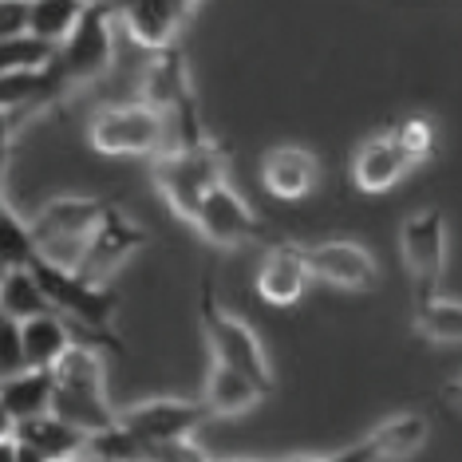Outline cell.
Listing matches in <instances>:
<instances>
[{"instance_id":"1","label":"cell","mask_w":462,"mask_h":462,"mask_svg":"<svg viewBox=\"0 0 462 462\" xmlns=\"http://www.w3.org/2000/svg\"><path fill=\"white\" fill-rule=\"evenodd\" d=\"M229 171V154L226 146H217L214 139L202 146H186V151H162L154 154V186L166 198V206L174 209L178 217L190 222L194 209L202 206V198L214 190V186L226 182Z\"/></svg>"},{"instance_id":"2","label":"cell","mask_w":462,"mask_h":462,"mask_svg":"<svg viewBox=\"0 0 462 462\" xmlns=\"http://www.w3.org/2000/svg\"><path fill=\"white\" fill-rule=\"evenodd\" d=\"M111 206L115 202H107V198H83V194H68V198H51V202H44L32 214V234H36L40 257L76 269L88 237L99 229V222L107 217Z\"/></svg>"},{"instance_id":"3","label":"cell","mask_w":462,"mask_h":462,"mask_svg":"<svg viewBox=\"0 0 462 462\" xmlns=\"http://www.w3.org/2000/svg\"><path fill=\"white\" fill-rule=\"evenodd\" d=\"M115 28H119V13L111 0H88L76 32L56 48V76L64 79V88H79V83H96L111 71L115 64Z\"/></svg>"},{"instance_id":"4","label":"cell","mask_w":462,"mask_h":462,"mask_svg":"<svg viewBox=\"0 0 462 462\" xmlns=\"http://www.w3.org/2000/svg\"><path fill=\"white\" fill-rule=\"evenodd\" d=\"M91 151L107 159H154L166 146V119L146 103H111L88 127Z\"/></svg>"},{"instance_id":"5","label":"cell","mask_w":462,"mask_h":462,"mask_svg":"<svg viewBox=\"0 0 462 462\" xmlns=\"http://www.w3.org/2000/svg\"><path fill=\"white\" fill-rule=\"evenodd\" d=\"M202 332H206V344L214 352V364H226L234 372L249 375L261 392H273V372H269V360H265V348H261L257 332L249 324H241L237 317H229L226 309H217L214 300V281L206 277L202 285Z\"/></svg>"},{"instance_id":"6","label":"cell","mask_w":462,"mask_h":462,"mask_svg":"<svg viewBox=\"0 0 462 462\" xmlns=\"http://www.w3.org/2000/svg\"><path fill=\"white\" fill-rule=\"evenodd\" d=\"M209 407L202 399H143V403H131L119 411V423L139 435L143 443H178V439H194V430L206 423Z\"/></svg>"},{"instance_id":"7","label":"cell","mask_w":462,"mask_h":462,"mask_svg":"<svg viewBox=\"0 0 462 462\" xmlns=\"http://www.w3.org/2000/svg\"><path fill=\"white\" fill-rule=\"evenodd\" d=\"M190 222H194L198 234H202L209 245H217V249H241V245H249V241L269 237L265 222H261L254 209L241 202L229 182L214 186V190L202 198V206L194 209Z\"/></svg>"},{"instance_id":"8","label":"cell","mask_w":462,"mask_h":462,"mask_svg":"<svg viewBox=\"0 0 462 462\" xmlns=\"http://www.w3.org/2000/svg\"><path fill=\"white\" fill-rule=\"evenodd\" d=\"M399 245H403V265L411 273L415 300L435 297L447 265V226L439 209H419L415 217H407Z\"/></svg>"},{"instance_id":"9","label":"cell","mask_w":462,"mask_h":462,"mask_svg":"<svg viewBox=\"0 0 462 462\" xmlns=\"http://www.w3.org/2000/svg\"><path fill=\"white\" fill-rule=\"evenodd\" d=\"M146 241H151V234H146L139 222H131L119 206H111L107 217L99 222V229L88 237V245H83V257H79L76 273L88 277V281H96V285H107L111 273L119 269L127 257L139 254Z\"/></svg>"},{"instance_id":"10","label":"cell","mask_w":462,"mask_h":462,"mask_svg":"<svg viewBox=\"0 0 462 462\" xmlns=\"http://www.w3.org/2000/svg\"><path fill=\"white\" fill-rule=\"evenodd\" d=\"M139 99L146 107H154L162 119L182 111H194V88H190V64H186L182 48H162L151 56V64L143 68V83H139Z\"/></svg>"},{"instance_id":"11","label":"cell","mask_w":462,"mask_h":462,"mask_svg":"<svg viewBox=\"0 0 462 462\" xmlns=\"http://www.w3.org/2000/svg\"><path fill=\"white\" fill-rule=\"evenodd\" d=\"M304 257H309L312 281H324L332 289H367L380 277L375 257L356 241H320V245L304 249Z\"/></svg>"},{"instance_id":"12","label":"cell","mask_w":462,"mask_h":462,"mask_svg":"<svg viewBox=\"0 0 462 462\" xmlns=\"http://www.w3.org/2000/svg\"><path fill=\"white\" fill-rule=\"evenodd\" d=\"M115 13H119V24L127 28V36L134 44L162 51L178 44V32L190 16L182 13L171 0H111Z\"/></svg>"},{"instance_id":"13","label":"cell","mask_w":462,"mask_h":462,"mask_svg":"<svg viewBox=\"0 0 462 462\" xmlns=\"http://www.w3.org/2000/svg\"><path fill=\"white\" fill-rule=\"evenodd\" d=\"M309 281L312 273H309L304 249L292 245V241H281V245L269 249L257 269V297L265 304H277V309H289V304H297L304 297Z\"/></svg>"},{"instance_id":"14","label":"cell","mask_w":462,"mask_h":462,"mask_svg":"<svg viewBox=\"0 0 462 462\" xmlns=\"http://www.w3.org/2000/svg\"><path fill=\"white\" fill-rule=\"evenodd\" d=\"M317 178H320L317 154L304 151V146H273L261 159V182L281 202H300L304 194H312Z\"/></svg>"},{"instance_id":"15","label":"cell","mask_w":462,"mask_h":462,"mask_svg":"<svg viewBox=\"0 0 462 462\" xmlns=\"http://www.w3.org/2000/svg\"><path fill=\"white\" fill-rule=\"evenodd\" d=\"M407 166H415V162L403 154V146L395 143L392 131L364 139L360 146H356V154H352V178H356V186H360L364 194L392 190L399 178L407 174Z\"/></svg>"},{"instance_id":"16","label":"cell","mask_w":462,"mask_h":462,"mask_svg":"<svg viewBox=\"0 0 462 462\" xmlns=\"http://www.w3.org/2000/svg\"><path fill=\"white\" fill-rule=\"evenodd\" d=\"M64 96L68 88L56 76V68H28V71H5L0 76V111H8L13 119L56 107Z\"/></svg>"},{"instance_id":"17","label":"cell","mask_w":462,"mask_h":462,"mask_svg":"<svg viewBox=\"0 0 462 462\" xmlns=\"http://www.w3.org/2000/svg\"><path fill=\"white\" fill-rule=\"evenodd\" d=\"M16 439H20V447L32 450L40 462H68V458L88 455V435L51 411L28 419V423H16Z\"/></svg>"},{"instance_id":"18","label":"cell","mask_w":462,"mask_h":462,"mask_svg":"<svg viewBox=\"0 0 462 462\" xmlns=\"http://www.w3.org/2000/svg\"><path fill=\"white\" fill-rule=\"evenodd\" d=\"M79 344V332L64 312H44V317L24 320V356L28 367H56Z\"/></svg>"},{"instance_id":"19","label":"cell","mask_w":462,"mask_h":462,"mask_svg":"<svg viewBox=\"0 0 462 462\" xmlns=\"http://www.w3.org/2000/svg\"><path fill=\"white\" fill-rule=\"evenodd\" d=\"M430 439V423L419 411H399L392 419H383L380 427L367 435V447H372L375 462H403L419 455Z\"/></svg>"},{"instance_id":"20","label":"cell","mask_w":462,"mask_h":462,"mask_svg":"<svg viewBox=\"0 0 462 462\" xmlns=\"http://www.w3.org/2000/svg\"><path fill=\"white\" fill-rule=\"evenodd\" d=\"M261 399H265V392H261L249 375H241V372H234V367H226V364L209 367L206 392H202V403L209 407V415L237 419V415H245L249 407H257Z\"/></svg>"},{"instance_id":"21","label":"cell","mask_w":462,"mask_h":462,"mask_svg":"<svg viewBox=\"0 0 462 462\" xmlns=\"http://www.w3.org/2000/svg\"><path fill=\"white\" fill-rule=\"evenodd\" d=\"M0 399H5L8 415H13L16 423L48 415L51 399H56V372H51V367H24L20 375L0 383Z\"/></svg>"},{"instance_id":"22","label":"cell","mask_w":462,"mask_h":462,"mask_svg":"<svg viewBox=\"0 0 462 462\" xmlns=\"http://www.w3.org/2000/svg\"><path fill=\"white\" fill-rule=\"evenodd\" d=\"M51 415L79 427L83 435H96V430H107L119 423V411L107 403V392H83V387H64V383H56Z\"/></svg>"},{"instance_id":"23","label":"cell","mask_w":462,"mask_h":462,"mask_svg":"<svg viewBox=\"0 0 462 462\" xmlns=\"http://www.w3.org/2000/svg\"><path fill=\"white\" fill-rule=\"evenodd\" d=\"M0 312H8V317H16V320H32V317H44V312H56L44 285H40L36 269L0 273Z\"/></svg>"},{"instance_id":"24","label":"cell","mask_w":462,"mask_h":462,"mask_svg":"<svg viewBox=\"0 0 462 462\" xmlns=\"http://www.w3.org/2000/svg\"><path fill=\"white\" fill-rule=\"evenodd\" d=\"M415 332L427 336L430 344H462V300L450 297H423L415 300Z\"/></svg>"},{"instance_id":"25","label":"cell","mask_w":462,"mask_h":462,"mask_svg":"<svg viewBox=\"0 0 462 462\" xmlns=\"http://www.w3.org/2000/svg\"><path fill=\"white\" fill-rule=\"evenodd\" d=\"M88 0H32V13H28V32L44 44L60 48L64 40L76 32Z\"/></svg>"},{"instance_id":"26","label":"cell","mask_w":462,"mask_h":462,"mask_svg":"<svg viewBox=\"0 0 462 462\" xmlns=\"http://www.w3.org/2000/svg\"><path fill=\"white\" fill-rule=\"evenodd\" d=\"M36 261H40V245L32 222H24L13 206H5V214H0V273L32 269Z\"/></svg>"},{"instance_id":"27","label":"cell","mask_w":462,"mask_h":462,"mask_svg":"<svg viewBox=\"0 0 462 462\" xmlns=\"http://www.w3.org/2000/svg\"><path fill=\"white\" fill-rule=\"evenodd\" d=\"M56 48L36 40L32 32L24 36H5L0 40V76L5 71H28V68H51Z\"/></svg>"},{"instance_id":"28","label":"cell","mask_w":462,"mask_h":462,"mask_svg":"<svg viewBox=\"0 0 462 462\" xmlns=\"http://www.w3.org/2000/svg\"><path fill=\"white\" fill-rule=\"evenodd\" d=\"M28 367V356H24V320L8 317L0 312V383L13 380Z\"/></svg>"},{"instance_id":"29","label":"cell","mask_w":462,"mask_h":462,"mask_svg":"<svg viewBox=\"0 0 462 462\" xmlns=\"http://www.w3.org/2000/svg\"><path fill=\"white\" fill-rule=\"evenodd\" d=\"M392 134H395V143L403 146V154L411 162H423L427 154L435 151V127H430V119H423V115H411V119H403Z\"/></svg>"},{"instance_id":"30","label":"cell","mask_w":462,"mask_h":462,"mask_svg":"<svg viewBox=\"0 0 462 462\" xmlns=\"http://www.w3.org/2000/svg\"><path fill=\"white\" fill-rule=\"evenodd\" d=\"M146 462H214L194 439H178V443H151V458Z\"/></svg>"},{"instance_id":"31","label":"cell","mask_w":462,"mask_h":462,"mask_svg":"<svg viewBox=\"0 0 462 462\" xmlns=\"http://www.w3.org/2000/svg\"><path fill=\"white\" fill-rule=\"evenodd\" d=\"M28 13H32V0H0V40L24 36L28 32Z\"/></svg>"},{"instance_id":"32","label":"cell","mask_w":462,"mask_h":462,"mask_svg":"<svg viewBox=\"0 0 462 462\" xmlns=\"http://www.w3.org/2000/svg\"><path fill=\"white\" fill-rule=\"evenodd\" d=\"M281 462H375V455H372V447H367V439L364 443H356V447H348V450H340V455H328V458H281Z\"/></svg>"},{"instance_id":"33","label":"cell","mask_w":462,"mask_h":462,"mask_svg":"<svg viewBox=\"0 0 462 462\" xmlns=\"http://www.w3.org/2000/svg\"><path fill=\"white\" fill-rule=\"evenodd\" d=\"M13 115L0 111V159H8V143H13Z\"/></svg>"},{"instance_id":"34","label":"cell","mask_w":462,"mask_h":462,"mask_svg":"<svg viewBox=\"0 0 462 462\" xmlns=\"http://www.w3.org/2000/svg\"><path fill=\"white\" fill-rule=\"evenodd\" d=\"M439 399H443V403H455V407H462V375H455V380H450L443 392H439Z\"/></svg>"},{"instance_id":"35","label":"cell","mask_w":462,"mask_h":462,"mask_svg":"<svg viewBox=\"0 0 462 462\" xmlns=\"http://www.w3.org/2000/svg\"><path fill=\"white\" fill-rule=\"evenodd\" d=\"M0 462H20V439L16 435L0 439Z\"/></svg>"},{"instance_id":"36","label":"cell","mask_w":462,"mask_h":462,"mask_svg":"<svg viewBox=\"0 0 462 462\" xmlns=\"http://www.w3.org/2000/svg\"><path fill=\"white\" fill-rule=\"evenodd\" d=\"M8 435H16V419H13V415H8L5 399H0V439H8Z\"/></svg>"},{"instance_id":"37","label":"cell","mask_w":462,"mask_h":462,"mask_svg":"<svg viewBox=\"0 0 462 462\" xmlns=\"http://www.w3.org/2000/svg\"><path fill=\"white\" fill-rule=\"evenodd\" d=\"M171 5H178V8H182V13H186V16H190L194 8H198V0H171Z\"/></svg>"},{"instance_id":"38","label":"cell","mask_w":462,"mask_h":462,"mask_svg":"<svg viewBox=\"0 0 462 462\" xmlns=\"http://www.w3.org/2000/svg\"><path fill=\"white\" fill-rule=\"evenodd\" d=\"M5 159H0V214H5Z\"/></svg>"},{"instance_id":"39","label":"cell","mask_w":462,"mask_h":462,"mask_svg":"<svg viewBox=\"0 0 462 462\" xmlns=\"http://www.w3.org/2000/svg\"><path fill=\"white\" fill-rule=\"evenodd\" d=\"M20 462H40V458L32 455V450H24V447H20ZM68 462H79V458H68Z\"/></svg>"},{"instance_id":"40","label":"cell","mask_w":462,"mask_h":462,"mask_svg":"<svg viewBox=\"0 0 462 462\" xmlns=\"http://www.w3.org/2000/svg\"><path fill=\"white\" fill-rule=\"evenodd\" d=\"M83 462H115V458H99V455H88V458H83Z\"/></svg>"}]
</instances>
